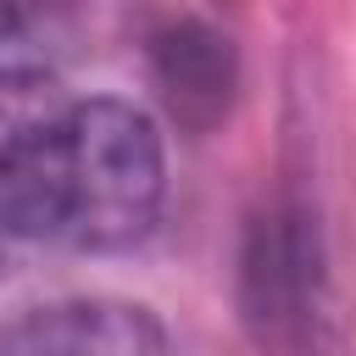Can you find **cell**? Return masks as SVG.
<instances>
[{
	"label": "cell",
	"mask_w": 356,
	"mask_h": 356,
	"mask_svg": "<svg viewBox=\"0 0 356 356\" xmlns=\"http://www.w3.org/2000/svg\"><path fill=\"white\" fill-rule=\"evenodd\" d=\"M167 195V150L150 111L117 95L72 100L0 206V234L122 250L150 234Z\"/></svg>",
	"instance_id": "6da1fadb"
},
{
	"label": "cell",
	"mask_w": 356,
	"mask_h": 356,
	"mask_svg": "<svg viewBox=\"0 0 356 356\" xmlns=\"http://www.w3.org/2000/svg\"><path fill=\"white\" fill-rule=\"evenodd\" d=\"M334 312L328 256L317 211L300 195L267 200L239 250V317L250 339L273 356H312L323 345V323Z\"/></svg>",
	"instance_id": "7a4b0ae2"
},
{
	"label": "cell",
	"mask_w": 356,
	"mask_h": 356,
	"mask_svg": "<svg viewBox=\"0 0 356 356\" xmlns=\"http://www.w3.org/2000/svg\"><path fill=\"white\" fill-rule=\"evenodd\" d=\"M0 356H167V328L122 295H61L0 323Z\"/></svg>",
	"instance_id": "3957f363"
},
{
	"label": "cell",
	"mask_w": 356,
	"mask_h": 356,
	"mask_svg": "<svg viewBox=\"0 0 356 356\" xmlns=\"http://www.w3.org/2000/svg\"><path fill=\"white\" fill-rule=\"evenodd\" d=\"M150 78L161 89V106L172 111L178 128L206 134L228 117L234 89H239V50L222 28L206 17H167L150 33Z\"/></svg>",
	"instance_id": "277c9868"
},
{
	"label": "cell",
	"mask_w": 356,
	"mask_h": 356,
	"mask_svg": "<svg viewBox=\"0 0 356 356\" xmlns=\"http://www.w3.org/2000/svg\"><path fill=\"white\" fill-rule=\"evenodd\" d=\"M72 95L44 67H0V206L28 172L33 150L50 139V128L67 117Z\"/></svg>",
	"instance_id": "5b68a950"
},
{
	"label": "cell",
	"mask_w": 356,
	"mask_h": 356,
	"mask_svg": "<svg viewBox=\"0 0 356 356\" xmlns=\"http://www.w3.org/2000/svg\"><path fill=\"white\" fill-rule=\"evenodd\" d=\"M17 22H22V11H11V6H0V39H6V33L17 28Z\"/></svg>",
	"instance_id": "8992f818"
}]
</instances>
